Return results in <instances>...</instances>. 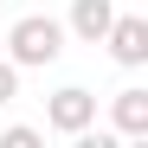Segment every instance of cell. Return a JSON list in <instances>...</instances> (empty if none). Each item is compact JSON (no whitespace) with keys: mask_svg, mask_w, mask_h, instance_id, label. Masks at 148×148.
Returning a JSON list of instances; mask_svg holds the SVG:
<instances>
[{"mask_svg":"<svg viewBox=\"0 0 148 148\" xmlns=\"http://www.w3.org/2000/svg\"><path fill=\"white\" fill-rule=\"evenodd\" d=\"M13 97H19V64H13V58H0V110H7Z\"/></svg>","mask_w":148,"mask_h":148,"instance_id":"obj_6","label":"cell"},{"mask_svg":"<svg viewBox=\"0 0 148 148\" xmlns=\"http://www.w3.org/2000/svg\"><path fill=\"white\" fill-rule=\"evenodd\" d=\"M103 45H110V58H116V64H129V71L148 64V19H142V13H116V19H110V32H103Z\"/></svg>","mask_w":148,"mask_h":148,"instance_id":"obj_3","label":"cell"},{"mask_svg":"<svg viewBox=\"0 0 148 148\" xmlns=\"http://www.w3.org/2000/svg\"><path fill=\"white\" fill-rule=\"evenodd\" d=\"M110 19H116V7H110V0H71V19H64V32H77L84 45H103Z\"/></svg>","mask_w":148,"mask_h":148,"instance_id":"obj_4","label":"cell"},{"mask_svg":"<svg viewBox=\"0 0 148 148\" xmlns=\"http://www.w3.org/2000/svg\"><path fill=\"white\" fill-rule=\"evenodd\" d=\"M110 116H116V135H129V142H142V135H148V90H142V84H129V90H116V103H110Z\"/></svg>","mask_w":148,"mask_h":148,"instance_id":"obj_5","label":"cell"},{"mask_svg":"<svg viewBox=\"0 0 148 148\" xmlns=\"http://www.w3.org/2000/svg\"><path fill=\"white\" fill-rule=\"evenodd\" d=\"M90 122H97V97H90L84 84H64V90H52V103H45V129L77 135V129H90Z\"/></svg>","mask_w":148,"mask_h":148,"instance_id":"obj_2","label":"cell"},{"mask_svg":"<svg viewBox=\"0 0 148 148\" xmlns=\"http://www.w3.org/2000/svg\"><path fill=\"white\" fill-rule=\"evenodd\" d=\"M0 148H39V129H26V122H13V129L0 135Z\"/></svg>","mask_w":148,"mask_h":148,"instance_id":"obj_7","label":"cell"},{"mask_svg":"<svg viewBox=\"0 0 148 148\" xmlns=\"http://www.w3.org/2000/svg\"><path fill=\"white\" fill-rule=\"evenodd\" d=\"M0 45H7V58L19 71H45V64H58V52H64V26L45 19V13H26V19H13V32Z\"/></svg>","mask_w":148,"mask_h":148,"instance_id":"obj_1","label":"cell"}]
</instances>
